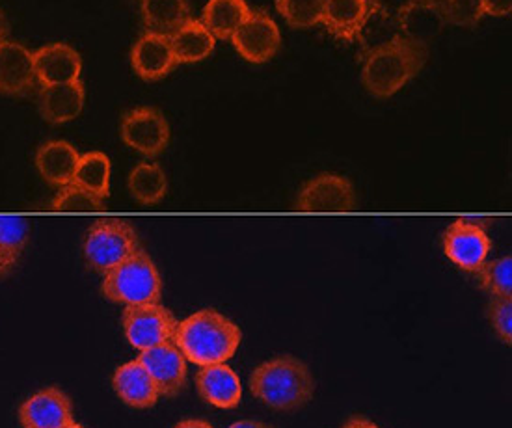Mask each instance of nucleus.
I'll return each mask as SVG.
<instances>
[{
	"label": "nucleus",
	"mask_w": 512,
	"mask_h": 428,
	"mask_svg": "<svg viewBox=\"0 0 512 428\" xmlns=\"http://www.w3.org/2000/svg\"><path fill=\"white\" fill-rule=\"evenodd\" d=\"M172 341L183 352L187 362L205 367L226 363L233 358L243 341V332L237 322L216 309H200L177 322Z\"/></svg>",
	"instance_id": "obj_1"
},
{
	"label": "nucleus",
	"mask_w": 512,
	"mask_h": 428,
	"mask_svg": "<svg viewBox=\"0 0 512 428\" xmlns=\"http://www.w3.org/2000/svg\"><path fill=\"white\" fill-rule=\"evenodd\" d=\"M248 384L257 401L280 412L304 408L317 388L310 365L293 354H282L259 363Z\"/></svg>",
	"instance_id": "obj_2"
},
{
	"label": "nucleus",
	"mask_w": 512,
	"mask_h": 428,
	"mask_svg": "<svg viewBox=\"0 0 512 428\" xmlns=\"http://www.w3.org/2000/svg\"><path fill=\"white\" fill-rule=\"evenodd\" d=\"M429 49L405 38H397L390 45L367 54L362 67L365 90L377 99H388L416 79L427 64Z\"/></svg>",
	"instance_id": "obj_3"
},
{
	"label": "nucleus",
	"mask_w": 512,
	"mask_h": 428,
	"mask_svg": "<svg viewBox=\"0 0 512 428\" xmlns=\"http://www.w3.org/2000/svg\"><path fill=\"white\" fill-rule=\"evenodd\" d=\"M101 293L110 302L122 306L159 304L162 298L161 272L144 250H138L103 276Z\"/></svg>",
	"instance_id": "obj_4"
},
{
	"label": "nucleus",
	"mask_w": 512,
	"mask_h": 428,
	"mask_svg": "<svg viewBox=\"0 0 512 428\" xmlns=\"http://www.w3.org/2000/svg\"><path fill=\"white\" fill-rule=\"evenodd\" d=\"M142 250L136 229L123 218H101L88 229L82 244L86 265L105 276Z\"/></svg>",
	"instance_id": "obj_5"
},
{
	"label": "nucleus",
	"mask_w": 512,
	"mask_h": 428,
	"mask_svg": "<svg viewBox=\"0 0 512 428\" xmlns=\"http://www.w3.org/2000/svg\"><path fill=\"white\" fill-rule=\"evenodd\" d=\"M177 319L170 309L159 304L125 306L122 315L123 334L136 350H149L168 343L176 334Z\"/></svg>",
	"instance_id": "obj_6"
},
{
	"label": "nucleus",
	"mask_w": 512,
	"mask_h": 428,
	"mask_svg": "<svg viewBox=\"0 0 512 428\" xmlns=\"http://www.w3.org/2000/svg\"><path fill=\"white\" fill-rule=\"evenodd\" d=\"M358 196L351 179L339 174H321L298 190V213H352Z\"/></svg>",
	"instance_id": "obj_7"
},
{
	"label": "nucleus",
	"mask_w": 512,
	"mask_h": 428,
	"mask_svg": "<svg viewBox=\"0 0 512 428\" xmlns=\"http://www.w3.org/2000/svg\"><path fill=\"white\" fill-rule=\"evenodd\" d=\"M442 246L453 265L464 272L477 274L492 252V239L481 222L459 218L445 229Z\"/></svg>",
	"instance_id": "obj_8"
},
{
	"label": "nucleus",
	"mask_w": 512,
	"mask_h": 428,
	"mask_svg": "<svg viewBox=\"0 0 512 428\" xmlns=\"http://www.w3.org/2000/svg\"><path fill=\"white\" fill-rule=\"evenodd\" d=\"M122 140L144 157H157L168 148L170 125L157 108H133L123 116Z\"/></svg>",
	"instance_id": "obj_9"
},
{
	"label": "nucleus",
	"mask_w": 512,
	"mask_h": 428,
	"mask_svg": "<svg viewBox=\"0 0 512 428\" xmlns=\"http://www.w3.org/2000/svg\"><path fill=\"white\" fill-rule=\"evenodd\" d=\"M231 43L246 62L265 64L280 51L282 32L267 12L254 10L231 36Z\"/></svg>",
	"instance_id": "obj_10"
},
{
	"label": "nucleus",
	"mask_w": 512,
	"mask_h": 428,
	"mask_svg": "<svg viewBox=\"0 0 512 428\" xmlns=\"http://www.w3.org/2000/svg\"><path fill=\"white\" fill-rule=\"evenodd\" d=\"M136 360L146 367L161 397L172 399L185 389L187 375H189V367H187L189 362L183 356V352L174 345V341L162 343L159 347L149 348V350H142Z\"/></svg>",
	"instance_id": "obj_11"
},
{
	"label": "nucleus",
	"mask_w": 512,
	"mask_h": 428,
	"mask_svg": "<svg viewBox=\"0 0 512 428\" xmlns=\"http://www.w3.org/2000/svg\"><path fill=\"white\" fill-rule=\"evenodd\" d=\"M397 25L401 38L427 47L447 27L444 0H405L397 12Z\"/></svg>",
	"instance_id": "obj_12"
},
{
	"label": "nucleus",
	"mask_w": 512,
	"mask_h": 428,
	"mask_svg": "<svg viewBox=\"0 0 512 428\" xmlns=\"http://www.w3.org/2000/svg\"><path fill=\"white\" fill-rule=\"evenodd\" d=\"M23 428H64L73 423V404L60 388H45L19 408Z\"/></svg>",
	"instance_id": "obj_13"
},
{
	"label": "nucleus",
	"mask_w": 512,
	"mask_h": 428,
	"mask_svg": "<svg viewBox=\"0 0 512 428\" xmlns=\"http://www.w3.org/2000/svg\"><path fill=\"white\" fill-rule=\"evenodd\" d=\"M34 54L15 41H0V94L28 95L38 86Z\"/></svg>",
	"instance_id": "obj_14"
},
{
	"label": "nucleus",
	"mask_w": 512,
	"mask_h": 428,
	"mask_svg": "<svg viewBox=\"0 0 512 428\" xmlns=\"http://www.w3.org/2000/svg\"><path fill=\"white\" fill-rule=\"evenodd\" d=\"M131 64L136 75L144 81H159L174 71L176 58L170 38L153 30H144L131 49Z\"/></svg>",
	"instance_id": "obj_15"
},
{
	"label": "nucleus",
	"mask_w": 512,
	"mask_h": 428,
	"mask_svg": "<svg viewBox=\"0 0 512 428\" xmlns=\"http://www.w3.org/2000/svg\"><path fill=\"white\" fill-rule=\"evenodd\" d=\"M32 54L40 86L81 81V54L68 43H51Z\"/></svg>",
	"instance_id": "obj_16"
},
{
	"label": "nucleus",
	"mask_w": 512,
	"mask_h": 428,
	"mask_svg": "<svg viewBox=\"0 0 512 428\" xmlns=\"http://www.w3.org/2000/svg\"><path fill=\"white\" fill-rule=\"evenodd\" d=\"M196 388L203 401L220 410L237 408L243 399L241 378L226 363L200 367L196 373Z\"/></svg>",
	"instance_id": "obj_17"
},
{
	"label": "nucleus",
	"mask_w": 512,
	"mask_h": 428,
	"mask_svg": "<svg viewBox=\"0 0 512 428\" xmlns=\"http://www.w3.org/2000/svg\"><path fill=\"white\" fill-rule=\"evenodd\" d=\"M112 388L120 397V401L138 410L153 408L161 399L153 378L138 360L123 363L114 371Z\"/></svg>",
	"instance_id": "obj_18"
},
{
	"label": "nucleus",
	"mask_w": 512,
	"mask_h": 428,
	"mask_svg": "<svg viewBox=\"0 0 512 428\" xmlns=\"http://www.w3.org/2000/svg\"><path fill=\"white\" fill-rule=\"evenodd\" d=\"M84 101H86V90L82 81L54 84V86H41L38 108L43 120L53 125H60V123L75 120L84 108Z\"/></svg>",
	"instance_id": "obj_19"
},
{
	"label": "nucleus",
	"mask_w": 512,
	"mask_h": 428,
	"mask_svg": "<svg viewBox=\"0 0 512 428\" xmlns=\"http://www.w3.org/2000/svg\"><path fill=\"white\" fill-rule=\"evenodd\" d=\"M367 2H369L367 15L354 38V41H358L360 45V60H364L367 54L375 53L378 49L390 45L391 41L401 38L397 14H391L390 10L382 4V0H367Z\"/></svg>",
	"instance_id": "obj_20"
},
{
	"label": "nucleus",
	"mask_w": 512,
	"mask_h": 428,
	"mask_svg": "<svg viewBox=\"0 0 512 428\" xmlns=\"http://www.w3.org/2000/svg\"><path fill=\"white\" fill-rule=\"evenodd\" d=\"M79 161V151L66 140H51L36 153V168L41 177L58 188L66 187L73 181Z\"/></svg>",
	"instance_id": "obj_21"
},
{
	"label": "nucleus",
	"mask_w": 512,
	"mask_h": 428,
	"mask_svg": "<svg viewBox=\"0 0 512 428\" xmlns=\"http://www.w3.org/2000/svg\"><path fill=\"white\" fill-rule=\"evenodd\" d=\"M170 47L177 64L202 62L215 51L216 38L205 28L202 21L190 17L187 23L174 30L170 36Z\"/></svg>",
	"instance_id": "obj_22"
},
{
	"label": "nucleus",
	"mask_w": 512,
	"mask_h": 428,
	"mask_svg": "<svg viewBox=\"0 0 512 428\" xmlns=\"http://www.w3.org/2000/svg\"><path fill=\"white\" fill-rule=\"evenodd\" d=\"M367 0H326L323 25L337 40L354 41L367 15Z\"/></svg>",
	"instance_id": "obj_23"
},
{
	"label": "nucleus",
	"mask_w": 512,
	"mask_h": 428,
	"mask_svg": "<svg viewBox=\"0 0 512 428\" xmlns=\"http://www.w3.org/2000/svg\"><path fill=\"white\" fill-rule=\"evenodd\" d=\"M250 12L246 0H209L203 8L202 23L216 40H231Z\"/></svg>",
	"instance_id": "obj_24"
},
{
	"label": "nucleus",
	"mask_w": 512,
	"mask_h": 428,
	"mask_svg": "<svg viewBox=\"0 0 512 428\" xmlns=\"http://www.w3.org/2000/svg\"><path fill=\"white\" fill-rule=\"evenodd\" d=\"M146 30L170 36L190 19L189 0H138Z\"/></svg>",
	"instance_id": "obj_25"
},
{
	"label": "nucleus",
	"mask_w": 512,
	"mask_h": 428,
	"mask_svg": "<svg viewBox=\"0 0 512 428\" xmlns=\"http://www.w3.org/2000/svg\"><path fill=\"white\" fill-rule=\"evenodd\" d=\"M129 192L142 205H157L168 192V179L157 162H140L127 179Z\"/></svg>",
	"instance_id": "obj_26"
},
{
	"label": "nucleus",
	"mask_w": 512,
	"mask_h": 428,
	"mask_svg": "<svg viewBox=\"0 0 512 428\" xmlns=\"http://www.w3.org/2000/svg\"><path fill=\"white\" fill-rule=\"evenodd\" d=\"M28 242V224L21 216H0V280L19 263Z\"/></svg>",
	"instance_id": "obj_27"
},
{
	"label": "nucleus",
	"mask_w": 512,
	"mask_h": 428,
	"mask_svg": "<svg viewBox=\"0 0 512 428\" xmlns=\"http://www.w3.org/2000/svg\"><path fill=\"white\" fill-rule=\"evenodd\" d=\"M110 174L112 164L107 155L101 151H90L81 155L71 183L92 192L99 200H105L110 194Z\"/></svg>",
	"instance_id": "obj_28"
},
{
	"label": "nucleus",
	"mask_w": 512,
	"mask_h": 428,
	"mask_svg": "<svg viewBox=\"0 0 512 428\" xmlns=\"http://www.w3.org/2000/svg\"><path fill=\"white\" fill-rule=\"evenodd\" d=\"M326 0H276V8L293 28L317 27L323 23Z\"/></svg>",
	"instance_id": "obj_29"
},
{
	"label": "nucleus",
	"mask_w": 512,
	"mask_h": 428,
	"mask_svg": "<svg viewBox=\"0 0 512 428\" xmlns=\"http://www.w3.org/2000/svg\"><path fill=\"white\" fill-rule=\"evenodd\" d=\"M481 287L490 296H512V257L503 255L486 261L477 272Z\"/></svg>",
	"instance_id": "obj_30"
},
{
	"label": "nucleus",
	"mask_w": 512,
	"mask_h": 428,
	"mask_svg": "<svg viewBox=\"0 0 512 428\" xmlns=\"http://www.w3.org/2000/svg\"><path fill=\"white\" fill-rule=\"evenodd\" d=\"M51 207L58 213H97L105 209L103 200H99L92 192L77 187L73 183L60 188V192L54 196Z\"/></svg>",
	"instance_id": "obj_31"
},
{
	"label": "nucleus",
	"mask_w": 512,
	"mask_h": 428,
	"mask_svg": "<svg viewBox=\"0 0 512 428\" xmlns=\"http://www.w3.org/2000/svg\"><path fill=\"white\" fill-rule=\"evenodd\" d=\"M447 25L475 28L485 17L481 0H444Z\"/></svg>",
	"instance_id": "obj_32"
},
{
	"label": "nucleus",
	"mask_w": 512,
	"mask_h": 428,
	"mask_svg": "<svg viewBox=\"0 0 512 428\" xmlns=\"http://www.w3.org/2000/svg\"><path fill=\"white\" fill-rule=\"evenodd\" d=\"M488 321L505 345H512V296H490Z\"/></svg>",
	"instance_id": "obj_33"
},
{
	"label": "nucleus",
	"mask_w": 512,
	"mask_h": 428,
	"mask_svg": "<svg viewBox=\"0 0 512 428\" xmlns=\"http://www.w3.org/2000/svg\"><path fill=\"white\" fill-rule=\"evenodd\" d=\"M483 12L492 17H507L512 12V0H481Z\"/></svg>",
	"instance_id": "obj_34"
},
{
	"label": "nucleus",
	"mask_w": 512,
	"mask_h": 428,
	"mask_svg": "<svg viewBox=\"0 0 512 428\" xmlns=\"http://www.w3.org/2000/svg\"><path fill=\"white\" fill-rule=\"evenodd\" d=\"M349 428H380L377 423H373L371 419H367V417H362V415H356V417H351L347 423H345Z\"/></svg>",
	"instance_id": "obj_35"
},
{
	"label": "nucleus",
	"mask_w": 512,
	"mask_h": 428,
	"mask_svg": "<svg viewBox=\"0 0 512 428\" xmlns=\"http://www.w3.org/2000/svg\"><path fill=\"white\" fill-rule=\"evenodd\" d=\"M230 428H274L263 423V421H254V419H243V421H237L233 423Z\"/></svg>",
	"instance_id": "obj_36"
},
{
	"label": "nucleus",
	"mask_w": 512,
	"mask_h": 428,
	"mask_svg": "<svg viewBox=\"0 0 512 428\" xmlns=\"http://www.w3.org/2000/svg\"><path fill=\"white\" fill-rule=\"evenodd\" d=\"M176 428H215L211 427L207 421H203V419H185V421H181L179 425H176Z\"/></svg>",
	"instance_id": "obj_37"
},
{
	"label": "nucleus",
	"mask_w": 512,
	"mask_h": 428,
	"mask_svg": "<svg viewBox=\"0 0 512 428\" xmlns=\"http://www.w3.org/2000/svg\"><path fill=\"white\" fill-rule=\"evenodd\" d=\"M8 32H10V25H8V19H6V15H4V12L0 10V41L6 40Z\"/></svg>",
	"instance_id": "obj_38"
},
{
	"label": "nucleus",
	"mask_w": 512,
	"mask_h": 428,
	"mask_svg": "<svg viewBox=\"0 0 512 428\" xmlns=\"http://www.w3.org/2000/svg\"><path fill=\"white\" fill-rule=\"evenodd\" d=\"M64 428H84V427H82V425H79V423H75V421H73V423H69L68 427H64Z\"/></svg>",
	"instance_id": "obj_39"
},
{
	"label": "nucleus",
	"mask_w": 512,
	"mask_h": 428,
	"mask_svg": "<svg viewBox=\"0 0 512 428\" xmlns=\"http://www.w3.org/2000/svg\"><path fill=\"white\" fill-rule=\"evenodd\" d=\"M341 428H349V427H347V425H343V427H341Z\"/></svg>",
	"instance_id": "obj_40"
}]
</instances>
